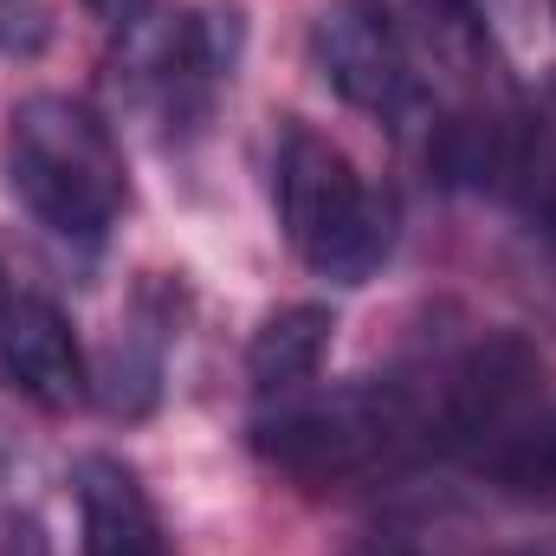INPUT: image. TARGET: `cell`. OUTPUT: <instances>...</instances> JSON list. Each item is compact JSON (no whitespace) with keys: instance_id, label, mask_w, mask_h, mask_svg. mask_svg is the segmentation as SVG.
Instances as JSON below:
<instances>
[{"instance_id":"10","label":"cell","mask_w":556,"mask_h":556,"mask_svg":"<svg viewBox=\"0 0 556 556\" xmlns=\"http://www.w3.org/2000/svg\"><path fill=\"white\" fill-rule=\"evenodd\" d=\"M505 194L518 201V220L531 227V240L556 260V78H544L518 111Z\"/></svg>"},{"instance_id":"12","label":"cell","mask_w":556,"mask_h":556,"mask_svg":"<svg viewBox=\"0 0 556 556\" xmlns=\"http://www.w3.org/2000/svg\"><path fill=\"white\" fill-rule=\"evenodd\" d=\"M466 13L492 33V46H525L531 20H538V0H466Z\"/></svg>"},{"instance_id":"4","label":"cell","mask_w":556,"mask_h":556,"mask_svg":"<svg viewBox=\"0 0 556 556\" xmlns=\"http://www.w3.org/2000/svg\"><path fill=\"white\" fill-rule=\"evenodd\" d=\"M544 382H551V363H544V350L531 337H518V330L479 337L440 376V395L427 408V446H440V453H492V446H505L538 415Z\"/></svg>"},{"instance_id":"15","label":"cell","mask_w":556,"mask_h":556,"mask_svg":"<svg viewBox=\"0 0 556 556\" xmlns=\"http://www.w3.org/2000/svg\"><path fill=\"white\" fill-rule=\"evenodd\" d=\"M7 304H13V298H7V278H0V317H7Z\"/></svg>"},{"instance_id":"11","label":"cell","mask_w":556,"mask_h":556,"mask_svg":"<svg viewBox=\"0 0 556 556\" xmlns=\"http://www.w3.org/2000/svg\"><path fill=\"white\" fill-rule=\"evenodd\" d=\"M485 472H492V485L511 505L556 511V408L551 415H531L505 446H492L485 453Z\"/></svg>"},{"instance_id":"7","label":"cell","mask_w":556,"mask_h":556,"mask_svg":"<svg viewBox=\"0 0 556 556\" xmlns=\"http://www.w3.org/2000/svg\"><path fill=\"white\" fill-rule=\"evenodd\" d=\"M168 343H175V291L162 278H142L130 311L117 317L98 369H91V395L111 408V415L137 420L162 402V363H168Z\"/></svg>"},{"instance_id":"5","label":"cell","mask_w":556,"mask_h":556,"mask_svg":"<svg viewBox=\"0 0 556 556\" xmlns=\"http://www.w3.org/2000/svg\"><path fill=\"white\" fill-rule=\"evenodd\" d=\"M311 52H317L324 85H330L350 111L395 117V111L415 98L408 39H402V20H395L389 0H330V7L317 13Z\"/></svg>"},{"instance_id":"2","label":"cell","mask_w":556,"mask_h":556,"mask_svg":"<svg viewBox=\"0 0 556 556\" xmlns=\"http://www.w3.org/2000/svg\"><path fill=\"white\" fill-rule=\"evenodd\" d=\"M273 201L291 253L330 285H363L395 247V207L356 175V162L337 142L298 117L278 124Z\"/></svg>"},{"instance_id":"8","label":"cell","mask_w":556,"mask_h":556,"mask_svg":"<svg viewBox=\"0 0 556 556\" xmlns=\"http://www.w3.org/2000/svg\"><path fill=\"white\" fill-rule=\"evenodd\" d=\"M78 525H85V556H175L168 531L155 518V498L142 492V479L111 459V453H85L78 472Z\"/></svg>"},{"instance_id":"6","label":"cell","mask_w":556,"mask_h":556,"mask_svg":"<svg viewBox=\"0 0 556 556\" xmlns=\"http://www.w3.org/2000/svg\"><path fill=\"white\" fill-rule=\"evenodd\" d=\"M0 376L52 415H72V408L91 402L85 350H78L72 324L59 317V304H46V298H13L7 304V317H0Z\"/></svg>"},{"instance_id":"14","label":"cell","mask_w":556,"mask_h":556,"mask_svg":"<svg viewBox=\"0 0 556 556\" xmlns=\"http://www.w3.org/2000/svg\"><path fill=\"white\" fill-rule=\"evenodd\" d=\"M91 7V20H104L111 33H137L149 26V13H155V0H85Z\"/></svg>"},{"instance_id":"9","label":"cell","mask_w":556,"mask_h":556,"mask_svg":"<svg viewBox=\"0 0 556 556\" xmlns=\"http://www.w3.org/2000/svg\"><path fill=\"white\" fill-rule=\"evenodd\" d=\"M330 337H337L330 304H285V311H273V317L253 330V343H247V382H253L266 402L298 395V389L324 369Z\"/></svg>"},{"instance_id":"3","label":"cell","mask_w":556,"mask_h":556,"mask_svg":"<svg viewBox=\"0 0 556 556\" xmlns=\"http://www.w3.org/2000/svg\"><path fill=\"white\" fill-rule=\"evenodd\" d=\"M402 446H427V408L408 382H343L304 402L278 395V408L253 420V453L298 485H350Z\"/></svg>"},{"instance_id":"13","label":"cell","mask_w":556,"mask_h":556,"mask_svg":"<svg viewBox=\"0 0 556 556\" xmlns=\"http://www.w3.org/2000/svg\"><path fill=\"white\" fill-rule=\"evenodd\" d=\"M0 556H52V544H46V525H39L33 511H13V518L0 525Z\"/></svg>"},{"instance_id":"1","label":"cell","mask_w":556,"mask_h":556,"mask_svg":"<svg viewBox=\"0 0 556 556\" xmlns=\"http://www.w3.org/2000/svg\"><path fill=\"white\" fill-rule=\"evenodd\" d=\"M7 181L39 227H52L59 240H78V247H104V233L130 207V175H124L117 137L78 98H59V91L13 104Z\"/></svg>"}]
</instances>
